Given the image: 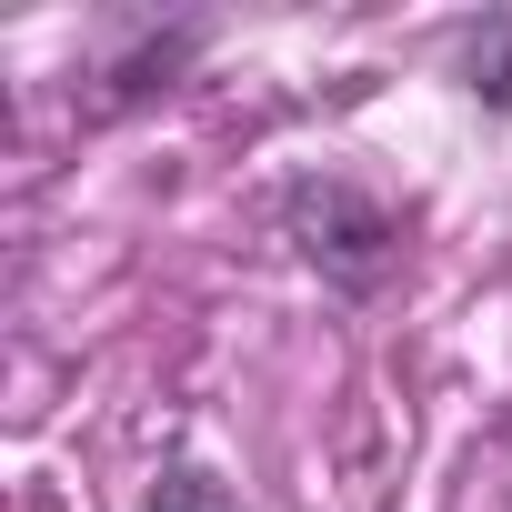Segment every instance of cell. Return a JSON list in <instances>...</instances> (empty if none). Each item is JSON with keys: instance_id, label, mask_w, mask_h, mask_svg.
<instances>
[{"instance_id": "obj_3", "label": "cell", "mask_w": 512, "mask_h": 512, "mask_svg": "<svg viewBox=\"0 0 512 512\" xmlns=\"http://www.w3.org/2000/svg\"><path fill=\"white\" fill-rule=\"evenodd\" d=\"M462 71H472V91H482L492 111H512V11H492V21L472 31V61H462Z\"/></svg>"}, {"instance_id": "obj_1", "label": "cell", "mask_w": 512, "mask_h": 512, "mask_svg": "<svg viewBox=\"0 0 512 512\" xmlns=\"http://www.w3.org/2000/svg\"><path fill=\"white\" fill-rule=\"evenodd\" d=\"M282 231H292V251L312 272H332V282H382L392 272V251H402V221L382 211V201H362L352 181H292L282 191Z\"/></svg>"}, {"instance_id": "obj_2", "label": "cell", "mask_w": 512, "mask_h": 512, "mask_svg": "<svg viewBox=\"0 0 512 512\" xmlns=\"http://www.w3.org/2000/svg\"><path fill=\"white\" fill-rule=\"evenodd\" d=\"M191 51H201V31H191V21H181V31H171V41H151V51H131V61H121V71H111V91H101V101H111V111H121V101H151V91H161V81H171V71H181V61H191Z\"/></svg>"}, {"instance_id": "obj_4", "label": "cell", "mask_w": 512, "mask_h": 512, "mask_svg": "<svg viewBox=\"0 0 512 512\" xmlns=\"http://www.w3.org/2000/svg\"><path fill=\"white\" fill-rule=\"evenodd\" d=\"M151 512H231V492H221L211 472H191V462H181V472H161V482H151Z\"/></svg>"}]
</instances>
